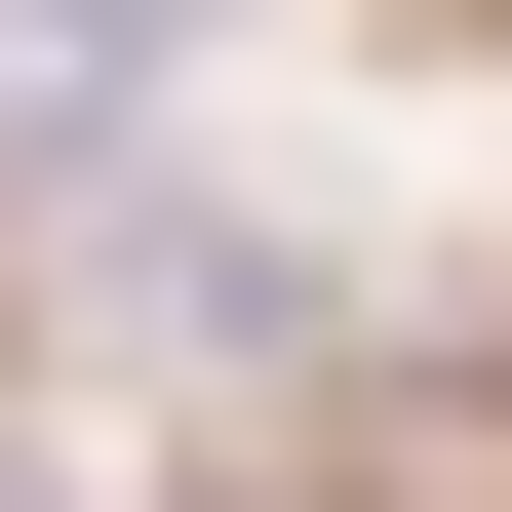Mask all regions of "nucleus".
<instances>
[{
    "instance_id": "1",
    "label": "nucleus",
    "mask_w": 512,
    "mask_h": 512,
    "mask_svg": "<svg viewBox=\"0 0 512 512\" xmlns=\"http://www.w3.org/2000/svg\"><path fill=\"white\" fill-rule=\"evenodd\" d=\"M158 40H237V0H40V119H79V79H158Z\"/></svg>"
}]
</instances>
